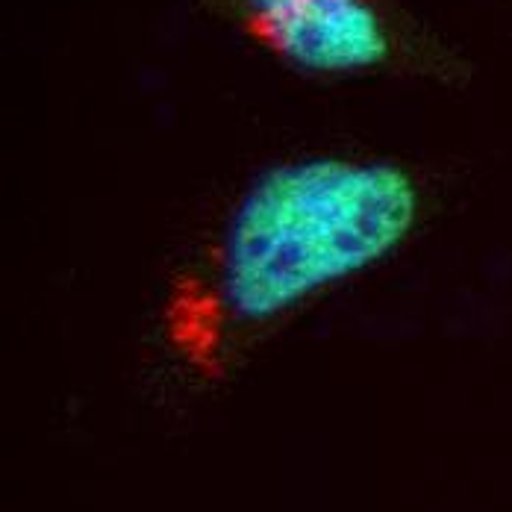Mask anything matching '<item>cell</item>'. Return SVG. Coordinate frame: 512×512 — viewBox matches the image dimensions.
<instances>
[{"mask_svg":"<svg viewBox=\"0 0 512 512\" xmlns=\"http://www.w3.org/2000/svg\"><path fill=\"white\" fill-rule=\"evenodd\" d=\"M424 212L421 180L395 159L312 154L265 168L165 283L162 345L198 380L224 383L274 330L389 262Z\"/></svg>","mask_w":512,"mask_h":512,"instance_id":"1","label":"cell"},{"mask_svg":"<svg viewBox=\"0 0 512 512\" xmlns=\"http://www.w3.org/2000/svg\"><path fill=\"white\" fill-rule=\"evenodd\" d=\"M248 42L309 77H357L395 56V33L377 0H309L236 21Z\"/></svg>","mask_w":512,"mask_h":512,"instance_id":"2","label":"cell"},{"mask_svg":"<svg viewBox=\"0 0 512 512\" xmlns=\"http://www.w3.org/2000/svg\"><path fill=\"white\" fill-rule=\"evenodd\" d=\"M295 3H309V0H233V6H236V21L245 18V15L271 12V9H283V6H295Z\"/></svg>","mask_w":512,"mask_h":512,"instance_id":"3","label":"cell"}]
</instances>
